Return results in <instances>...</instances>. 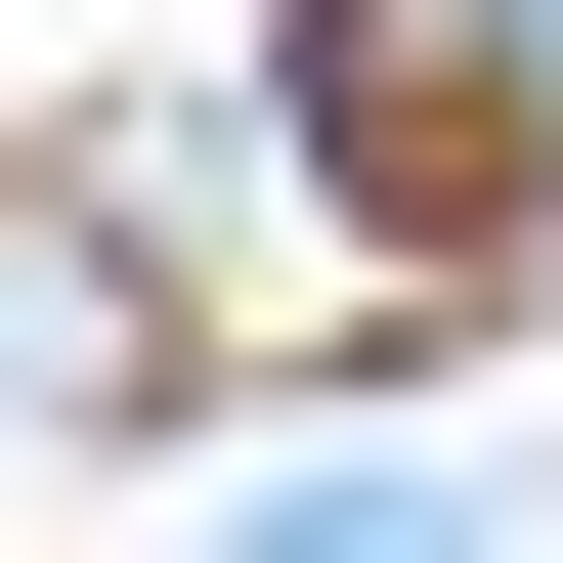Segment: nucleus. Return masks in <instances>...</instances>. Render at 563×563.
Here are the masks:
<instances>
[{
	"label": "nucleus",
	"instance_id": "nucleus-1",
	"mask_svg": "<svg viewBox=\"0 0 563 563\" xmlns=\"http://www.w3.org/2000/svg\"><path fill=\"white\" fill-rule=\"evenodd\" d=\"M87 261H131V347H390V303H433V217H390V131H347V87H303V44H174V87H87Z\"/></svg>",
	"mask_w": 563,
	"mask_h": 563
},
{
	"label": "nucleus",
	"instance_id": "nucleus-2",
	"mask_svg": "<svg viewBox=\"0 0 563 563\" xmlns=\"http://www.w3.org/2000/svg\"><path fill=\"white\" fill-rule=\"evenodd\" d=\"M261 563H477V520H433V477H261Z\"/></svg>",
	"mask_w": 563,
	"mask_h": 563
}]
</instances>
